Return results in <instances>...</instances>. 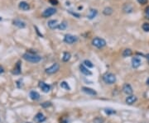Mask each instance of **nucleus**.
Returning <instances> with one entry per match:
<instances>
[{"instance_id": "obj_1", "label": "nucleus", "mask_w": 149, "mask_h": 123, "mask_svg": "<svg viewBox=\"0 0 149 123\" xmlns=\"http://www.w3.org/2000/svg\"><path fill=\"white\" fill-rule=\"evenodd\" d=\"M22 58L24 59L26 61H28V62L31 63H38L41 61L42 57L39 56L38 55H37L36 53H33V52H26L22 55Z\"/></svg>"}, {"instance_id": "obj_2", "label": "nucleus", "mask_w": 149, "mask_h": 123, "mask_svg": "<svg viewBox=\"0 0 149 123\" xmlns=\"http://www.w3.org/2000/svg\"><path fill=\"white\" fill-rule=\"evenodd\" d=\"M103 80L107 84H113L116 82V77L112 73H105L103 75Z\"/></svg>"}, {"instance_id": "obj_3", "label": "nucleus", "mask_w": 149, "mask_h": 123, "mask_svg": "<svg viewBox=\"0 0 149 123\" xmlns=\"http://www.w3.org/2000/svg\"><path fill=\"white\" fill-rule=\"evenodd\" d=\"M92 45L95 46L96 48L101 49L106 46V41L103 38H99V37H95L92 40Z\"/></svg>"}, {"instance_id": "obj_4", "label": "nucleus", "mask_w": 149, "mask_h": 123, "mask_svg": "<svg viewBox=\"0 0 149 123\" xmlns=\"http://www.w3.org/2000/svg\"><path fill=\"white\" fill-rule=\"evenodd\" d=\"M59 70H60V65L57 63H55L51 66H50L49 68L46 69V73L47 74H56V72H58Z\"/></svg>"}, {"instance_id": "obj_5", "label": "nucleus", "mask_w": 149, "mask_h": 123, "mask_svg": "<svg viewBox=\"0 0 149 123\" xmlns=\"http://www.w3.org/2000/svg\"><path fill=\"white\" fill-rule=\"evenodd\" d=\"M78 41V37L76 36H73L71 34H67L65 35V37H64V41L65 42L66 44H74Z\"/></svg>"}, {"instance_id": "obj_6", "label": "nucleus", "mask_w": 149, "mask_h": 123, "mask_svg": "<svg viewBox=\"0 0 149 123\" xmlns=\"http://www.w3.org/2000/svg\"><path fill=\"white\" fill-rule=\"evenodd\" d=\"M56 13V9L54 8H46V10H45L43 13H42V16L43 17V18H49V17L54 15Z\"/></svg>"}, {"instance_id": "obj_7", "label": "nucleus", "mask_w": 149, "mask_h": 123, "mask_svg": "<svg viewBox=\"0 0 149 123\" xmlns=\"http://www.w3.org/2000/svg\"><path fill=\"white\" fill-rule=\"evenodd\" d=\"M132 91H133L132 90V88L129 84H124V86H123V92H124L125 94H127V95H132Z\"/></svg>"}, {"instance_id": "obj_8", "label": "nucleus", "mask_w": 149, "mask_h": 123, "mask_svg": "<svg viewBox=\"0 0 149 123\" xmlns=\"http://www.w3.org/2000/svg\"><path fill=\"white\" fill-rule=\"evenodd\" d=\"M39 87H40V88L42 90V92H44V93H48V92L51 90V86H50L49 84H46V83H44V82H40L39 83Z\"/></svg>"}, {"instance_id": "obj_9", "label": "nucleus", "mask_w": 149, "mask_h": 123, "mask_svg": "<svg viewBox=\"0 0 149 123\" xmlns=\"http://www.w3.org/2000/svg\"><path fill=\"white\" fill-rule=\"evenodd\" d=\"M82 91L84 92L85 93L88 94V95H90V96H95L97 94L95 90H94V89H92L90 88H88V87H83Z\"/></svg>"}, {"instance_id": "obj_10", "label": "nucleus", "mask_w": 149, "mask_h": 123, "mask_svg": "<svg viewBox=\"0 0 149 123\" xmlns=\"http://www.w3.org/2000/svg\"><path fill=\"white\" fill-rule=\"evenodd\" d=\"M123 10L126 13H131L133 11V6L131 3H125L124 5V8H123Z\"/></svg>"}, {"instance_id": "obj_11", "label": "nucleus", "mask_w": 149, "mask_h": 123, "mask_svg": "<svg viewBox=\"0 0 149 123\" xmlns=\"http://www.w3.org/2000/svg\"><path fill=\"white\" fill-rule=\"evenodd\" d=\"M137 100H138V98H137L136 96L134 95H128L127 97L126 98V103L128 104V105H132V104H133L134 103H136Z\"/></svg>"}, {"instance_id": "obj_12", "label": "nucleus", "mask_w": 149, "mask_h": 123, "mask_svg": "<svg viewBox=\"0 0 149 123\" xmlns=\"http://www.w3.org/2000/svg\"><path fill=\"white\" fill-rule=\"evenodd\" d=\"M34 121H35V122H38V123H42V122H43L46 121V117H44V115L42 114V113L39 112V113H37L36 116H35Z\"/></svg>"}, {"instance_id": "obj_13", "label": "nucleus", "mask_w": 149, "mask_h": 123, "mask_svg": "<svg viewBox=\"0 0 149 123\" xmlns=\"http://www.w3.org/2000/svg\"><path fill=\"white\" fill-rule=\"evenodd\" d=\"M141 65V60L138 57H134L132 60V66L134 69H138Z\"/></svg>"}, {"instance_id": "obj_14", "label": "nucleus", "mask_w": 149, "mask_h": 123, "mask_svg": "<svg viewBox=\"0 0 149 123\" xmlns=\"http://www.w3.org/2000/svg\"><path fill=\"white\" fill-rule=\"evenodd\" d=\"M18 7H19V8L21 9V10H22V11H28L30 9V5L25 1L20 2Z\"/></svg>"}, {"instance_id": "obj_15", "label": "nucleus", "mask_w": 149, "mask_h": 123, "mask_svg": "<svg viewBox=\"0 0 149 123\" xmlns=\"http://www.w3.org/2000/svg\"><path fill=\"white\" fill-rule=\"evenodd\" d=\"M80 72H81L82 74H85V75H87V76H88V75H91L92 74L90 70H89V69L86 68L84 65H80Z\"/></svg>"}, {"instance_id": "obj_16", "label": "nucleus", "mask_w": 149, "mask_h": 123, "mask_svg": "<svg viewBox=\"0 0 149 123\" xmlns=\"http://www.w3.org/2000/svg\"><path fill=\"white\" fill-rule=\"evenodd\" d=\"M13 74L15 75H18L21 74V62L18 61V63L16 64L15 67H14L13 70Z\"/></svg>"}, {"instance_id": "obj_17", "label": "nucleus", "mask_w": 149, "mask_h": 123, "mask_svg": "<svg viewBox=\"0 0 149 123\" xmlns=\"http://www.w3.org/2000/svg\"><path fill=\"white\" fill-rule=\"evenodd\" d=\"M97 14H98V11L96 10V9H94V8H91L90 10H89L88 15H87V18H89V19H94V18L97 16Z\"/></svg>"}, {"instance_id": "obj_18", "label": "nucleus", "mask_w": 149, "mask_h": 123, "mask_svg": "<svg viewBox=\"0 0 149 123\" xmlns=\"http://www.w3.org/2000/svg\"><path fill=\"white\" fill-rule=\"evenodd\" d=\"M13 25H15L16 27H19V28H24L26 27V23L23 22V21L20 19H16L13 21Z\"/></svg>"}, {"instance_id": "obj_19", "label": "nucleus", "mask_w": 149, "mask_h": 123, "mask_svg": "<svg viewBox=\"0 0 149 123\" xmlns=\"http://www.w3.org/2000/svg\"><path fill=\"white\" fill-rule=\"evenodd\" d=\"M29 96L31 99H32V100L34 101H37L38 100V99H40V94L37 93V91H31L29 93Z\"/></svg>"}, {"instance_id": "obj_20", "label": "nucleus", "mask_w": 149, "mask_h": 123, "mask_svg": "<svg viewBox=\"0 0 149 123\" xmlns=\"http://www.w3.org/2000/svg\"><path fill=\"white\" fill-rule=\"evenodd\" d=\"M48 27L51 28V29H56L58 27V22L56 20H50L48 23H47Z\"/></svg>"}, {"instance_id": "obj_21", "label": "nucleus", "mask_w": 149, "mask_h": 123, "mask_svg": "<svg viewBox=\"0 0 149 123\" xmlns=\"http://www.w3.org/2000/svg\"><path fill=\"white\" fill-rule=\"evenodd\" d=\"M113 9L112 8H110V7H107V8H105L103 11V13L106 16H110L111 14H113Z\"/></svg>"}, {"instance_id": "obj_22", "label": "nucleus", "mask_w": 149, "mask_h": 123, "mask_svg": "<svg viewBox=\"0 0 149 123\" xmlns=\"http://www.w3.org/2000/svg\"><path fill=\"white\" fill-rule=\"evenodd\" d=\"M70 57H71V55L69 52H64L63 56H62V60L64 62H67V61L70 60Z\"/></svg>"}, {"instance_id": "obj_23", "label": "nucleus", "mask_w": 149, "mask_h": 123, "mask_svg": "<svg viewBox=\"0 0 149 123\" xmlns=\"http://www.w3.org/2000/svg\"><path fill=\"white\" fill-rule=\"evenodd\" d=\"M132 52L130 49H125L124 51H123L122 53V55L124 56V57H128V56L132 55Z\"/></svg>"}, {"instance_id": "obj_24", "label": "nucleus", "mask_w": 149, "mask_h": 123, "mask_svg": "<svg viewBox=\"0 0 149 123\" xmlns=\"http://www.w3.org/2000/svg\"><path fill=\"white\" fill-rule=\"evenodd\" d=\"M58 29L60 30H65L66 28H67V22H65V21H64V22H62L61 23H60V24L58 25Z\"/></svg>"}, {"instance_id": "obj_25", "label": "nucleus", "mask_w": 149, "mask_h": 123, "mask_svg": "<svg viewBox=\"0 0 149 123\" xmlns=\"http://www.w3.org/2000/svg\"><path fill=\"white\" fill-rule=\"evenodd\" d=\"M83 65H84L85 66L86 68H93L94 67V65L92 64L91 61H89L88 60H84V62H83Z\"/></svg>"}, {"instance_id": "obj_26", "label": "nucleus", "mask_w": 149, "mask_h": 123, "mask_svg": "<svg viewBox=\"0 0 149 123\" xmlns=\"http://www.w3.org/2000/svg\"><path fill=\"white\" fill-rule=\"evenodd\" d=\"M60 86L62 88H64L65 90H70V87L69 86V84H67L66 82H61V84H60Z\"/></svg>"}, {"instance_id": "obj_27", "label": "nucleus", "mask_w": 149, "mask_h": 123, "mask_svg": "<svg viewBox=\"0 0 149 123\" xmlns=\"http://www.w3.org/2000/svg\"><path fill=\"white\" fill-rule=\"evenodd\" d=\"M51 105H52V104H51V102H45V103H42L41 106H42V107H43V108H47V107H51Z\"/></svg>"}, {"instance_id": "obj_28", "label": "nucleus", "mask_w": 149, "mask_h": 123, "mask_svg": "<svg viewBox=\"0 0 149 123\" xmlns=\"http://www.w3.org/2000/svg\"><path fill=\"white\" fill-rule=\"evenodd\" d=\"M143 30L145 31V32H149V23L148 22H145L143 24Z\"/></svg>"}, {"instance_id": "obj_29", "label": "nucleus", "mask_w": 149, "mask_h": 123, "mask_svg": "<svg viewBox=\"0 0 149 123\" xmlns=\"http://www.w3.org/2000/svg\"><path fill=\"white\" fill-rule=\"evenodd\" d=\"M105 120L101 117H97L94 120V123H104Z\"/></svg>"}, {"instance_id": "obj_30", "label": "nucleus", "mask_w": 149, "mask_h": 123, "mask_svg": "<svg viewBox=\"0 0 149 123\" xmlns=\"http://www.w3.org/2000/svg\"><path fill=\"white\" fill-rule=\"evenodd\" d=\"M105 113H106V114H108V115L113 114V113H115V111L112 110V109H106L105 110Z\"/></svg>"}, {"instance_id": "obj_31", "label": "nucleus", "mask_w": 149, "mask_h": 123, "mask_svg": "<svg viewBox=\"0 0 149 123\" xmlns=\"http://www.w3.org/2000/svg\"><path fill=\"white\" fill-rule=\"evenodd\" d=\"M49 2L52 5H58V1L57 0H49Z\"/></svg>"}, {"instance_id": "obj_32", "label": "nucleus", "mask_w": 149, "mask_h": 123, "mask_svg": "<svg viewBox=\"0 0 149 123\" xmlns=\"http://www.w3.org/2000/svg\"><path fill=\"white\" fill-rule=\"evenodd\" d=\"M138 2L140 4H146V3H148V0H138Z\"/></svg>"}, {"instance_id": "obj_33", "label": "nucleus", "mask_w": 149, "mask_h": 123, "mask_svg": "<svg viewBox=\"0 0 149 123\" xmlns=\"http://www.w3.org/2000/svg\"><path fill=\"white\" fill-rule=\"evenodd\" d=\"M69 13H71L73 16H75V17H76V18H79L80 17V14H78V13H72L71 11H69Z\"/></svg>"}, {"instance_id": "obj_34", "label": "nucleus", "mask_w": 149, "mask_h": 123, "mask_svg": "<svg viewBox=\"0 0 149 123\" xmlns=\"http://www.w3.org/2000/svg\"><path fill=\"white\" fill-rule=\"evenodd\" d=\"M145 13H146L147 17H148V18H149V6L145 9Z\"/></svg>"}, {"instance_id": "obj_35", "label": "nucleus", "mask_w": 149, "mask_h": 123, "mask_svg": "<svg viewBox=\"0 0 149 123\" xmlns=\"http://www.w3.org/2000/svg\"><path fill=\"white\" fill-rule=\"evenodd\" d=\"M3 72H4V70H3V68L2 67V66H0V74H3Z\"/></svg>"}, {"instance_id": "obj_36", "label": "nucleus", "mask_w": 149, "mask_h": 123, "mask_svg": "<svg viewBox=\"0 0 149 123\" xmlns=\"http://www.w3.org/2000/svg\"><path fill=\"white\" fill-rule=\"evenodd\" d=\"M147 84L148 85H149V78L148 79V80H147Z\"/></svg>"}, {"instance_id": "obj_37", "label": "nucleus", "mask_w": 149, "mask_h": 123, "mask_svg": "<svg viewBox=\"0 0 149 123\" xmlns=\"http://www.w3.org/2000/svg\"><path fill=\"white\" fill-rule=\"evenodd\" d=\"M147 58L149 59V54H148V55H147Z\"/></svg>"}, {"instance_id": "obj_38", "label": "nucleus", "mask_w": 149, "mask_h": 123, "mask_svg": "<svg viewBox=\"0 0 149 123\" xmlns=\"http://www.w3.org/2000/svg\"><path fill=\"white\" fill-rule=\"evenodd\" d=\"M0 21H2V18H0Z\"/></svg>"}]
</instances>
